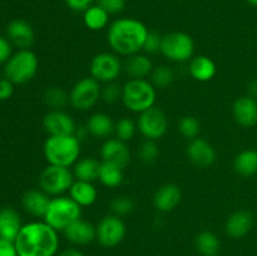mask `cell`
<instances>
[{
    "mask_svg": "<svg viewBox=\"0 0 257 256\" xmlns=\"http://www.w3.org/2000/svg\"><path fill=\"white\" fill-rule=\"evenodd\" d=\"M14 242L18 256H55L59 236L45 221H32L23 225Z\"/></svg>",
    "mask_w": 257,
    "mask_h": 256,
    "instance_id": "obj_1",
    "label": "cell"
},
{
    "mask_svg": "<svg viewBox=\"0 0 257 256\" xmlns=\"http://www.w3.org/2000/svg\"><path fill=\"white\" fill-rule=\"evenodd\" d=\"M148 28L135 18H120L109 25L107 42L117 55L131 57L143 50Z\"/></svg>",
    "mask_w": 257,
    "mask_h": 256,
    "instance_id": "obj_2",
    "label": "cell"
},
{
    "mask_svg": "<svg viewBox=\"0 0 257 256\" xmlns=\"http://www.w3.org/2000/svg\"><path fill=\"white\" fill-rule=\"evenodd\" d=\"M43 153L48 165L69 168L79 160L80 141L75 135L48 136Z\"/></svg>",
    "mask_w": 257,
    "mask_h": 256,
    "instance_id": "obj_3",
    "label": "cell"
},
{
    "mask_svg": "<svg viewBox=\"0 0 257 256\" xmlns=\"http://www.w3.org/2000/svg\"><path fill=\"white\" fill-rule=\"evenodd\" d=\"M157 92L156 87L147 79H130L122 87V102L131 112L141 114L155 107Z\"/></svg>",
    "mask_w": 257,
    "mask_h": 256,
    "instance_id": "obj_4",
    "label": "cell"
},
{
    "mask_svg": "<svg viewBox=\"0 0 257 256\" xmlns=\"http://www.w3.org/2000/svg\"><path fill=\"white\" fill-rule=\"evenodd\" d=\"M82 218V207L69 196L52 198L44 216V221L57 231H64L74 221Z\"/></svg>",
    "mask_w": 257,
    "mask_h": 256,
    "instance_id": "obj_5",
    "label": "cell"
},
{
    "mask_svg": "<svg viewBox=\"0 0 257 256\" xmlns=\"http://www.w3.org/2000/svg\"><path fill=\"white\" fill-rule=\"evenodd\" d=\"M39 60L30 49H20L14 53L4 68L5 78L14 84H25L37 75Z\"/></svg>",
    "mask_w": 257,
    "mask_h": 256,
    "instance_id": "obj_6",
    "label": "cell"
},
{
    "mask_svg": "<svg viewBox=\"0 0 257 256\" xmlns=\"http://www.w3.org/2000/svg\"><path fill=\"white\" fill-rule=\"evenodd\" d=\"M74 182V175L68 167L48 165L39 176V187L49 196H62L69 191Z\"/></svg>",
    "mask_w": 257,
    "mask_h": 256,
    "instance_id": "obj_7",
    "label": "cell"
},
{
    "mask_svg": "<svg viewBox=\"0 0 257 256\" xmlns=\"http://www.w3.org/2000/svg\"><path fill=\"white\" fill-rule=\"evenodd\" d=\"M195 52V43L188 34L182 32H173L162 37L161 53L170 62L185 63L192 58Z\"/></svg>",
    "mask_w": 257,
    "mask_h": 256,
    "instance_id": "obj_8",
    "label": "cell"
},
{
    "mask_svg": "<svg viewBox=\"0 0 257 256\" xmlns=\"http://www.w3.org/2000/svg\"><path fill=\"white\" fill-rule=\"evenodd\" d=\"M102 95V87L100 83L97 82L94 78L85 77L78 80L73 85L69 93V103L74 109L89 110L94 107L100 99Z\"/></svg>",
    "mask_w": 257,
    "mask_h": 256,
    "instance_id": "obj_9",
    "label": "cell"
},
{
    "mask_svg": "<svg viewBox=\"0 0 257 256\" xmlns=\"http://www.w3.org/2000/svg\"><path fill=\"white\" fill-rule=\"evenodd\" d=\"M123 65L117 54L109 52L98 53L89 64L90 77L99 83H112L119 78Z\"/></svg>",
    "mask_w": 257,
    "mask_h": 256,
    "instance_id": "obj_10",
    "label": "cell"
},
{
    "mask_svg": "<svg viewBox=\"0 0 257 256\" xmlns=\"http://www.w3.org/2000/svg\"><path fill=\"white\" fill-rule=\"evenodd\" d=\"M137 128L146 140L157 141L167 133L168 118L161 108L152 107L140 114Z\"/></svg>",
    "mask_w": 257,
    "mask_h": 256,
    "instance_id": "obj_11",
    "label": "cell"
},
{
    "mask_svg": "<svg viewBox=\"0 0 257 256\" xmlns=\"http://www.w3.org/2000/svg\"><path fill=\"white\" fill-rule=\"evenodd\" d=\"M97 241L104 247H114L125 237L127 227L122 218L117 215H107L97 226Z\"/></svg>",
    "mask_w": 257,
    "mask_h": 256,
    "instance_id": "obj_12",
    "label": "cell"
},
{
    "mask_svg": "<svg viewBox=\"0 0 257 256\" xmlns=\"http://www.w3.org/2000/svg\"><path fill=\"white\" fill-rule=\"evenodd\" d=\"M43 127L49 136H69L77 131L73 117L64 110H49L43 118Z\"/></svg>",
    "mask_w": 257,
    "mask_h": 256,
    "instance_id": "obj_13",
    "label": "cell"
},
{
    "mask_svg": "<svg viewBox=\"0 0 257 256\" xmlns=\"http://www.w3.org/2000/svg\"><path fill=\"white\" fill-rule=\"evenodd\" d=\"M186 155L195 166L201 168L210 167L216 161V151L210 142L203 138L191 140L186 147Z\"/></svg>",
    "mask_w": 257,
    "mask_h": 256,
    "instance_id": "obj_14",
    "label": "cell"
},
{
    "mask_svg": "<svg viewBox=\"0 0 257 256\" xmlns=\"http://www.w3.org/2000/svg\"><path fill=\"white\" fill-rule=\"evenodd\" d=\"M103 162H109L124 170L131 162V151L125 142L118 138H108L100 148Z\"/></svg>",
    "mask_w": 257,
    "mask_h": 256,
    "instance_id": "obj_15",
    "label": "cell"
},
{
    "mask_svg": "<svg viewBox=\"0 0 257 256\" xmlns=\"http://www.w3.org/2000/svg\"><path fill=\"white\" fill-rule=\"evenodd\" d=\"M63 233H64L65 238L74 245H88V243L97 240L95 226L88 221L83 220V218L74 221L72 225H69L63 231Z\"/></svg>",
    "mask_w": 257,
    "mask_h": 256,
    "instance_id": "obj_16",
    "label": "cell"
},
{
    "mask_svg": "<svg viewBox=\"0 0 257 256\" xmlns=\"http://www.w3.org/2000/svg\"><path fill=\"white\" fill-rule=\"evenodd\" d=\"M232 114L236 122L242 127H253L257 124V100L256 98L245 95L235 100Z\"/></svg>",
    "mask_w": 257,
    "mask_h": 256,
    "instance_id": "obj_17",
    "label": "cell"
},
{
    "mask_svg": "<svg viewBox=\"0 0 257 256\" xmlns=\"http://www.w3.org/2000/svg\"><path fill=\"white\" fill-rule=\"evenodd\" d=\"M181 200H182L181 188L175 183H166L156 191L153 205L160 212H171L180 205Z\"/></svg>",
    "mask_w": 257,
    "mask_h": 256,
    "instance_id": "obj_18",
    "label": "cell"
},
{
    "mask_svg": "<svg viewBox=\"0 0 257 256\" xmlns=\"http://www.w3.org/2000/svg\"><path fill=\"white\" fill-rule=\"evenodd\" d=\"M8 37L20 49H29L35 39L32 25L23 19H15L8 25Z\"/></svg>",
    "mask_w": 257,
    "mask_h": 256,
    "instance_id": "obj_19",
    "label": "cell"
},
{
    "mask_svg": "<svg viewBox=\"0 0 257 256\" xmlns=\"http://www.w3.org/2000/svg\"><path fill=\"white\" fill-rule=\"evenodd\" d=\"M52 198L42 190H29L23 195L22 205L28 213L34 217L44 218Z\"/></svg>",
    "mask_w": 257,
    "mask_h": 256,
    "instance_id": "obj_20",
    "label": "cell"
},
{
    "mask_svg": "<svg viewBox=\"0 0 257 256\" xmlns=\"http://www.w3.org/2000/svg\"><path fill=\"white\" fill-rule=\"evenodd\" d=\"M253 225L252 215L247 211H236L232 215L228 216L226 221L225 230L230 237L232 238H241L245 237L251 231Z\"/></svg>",
    "mask_w": 257,
    "mask_h": 256,
    "instance_id": "obj_21",
    "label": "cell"
},
{
    "mask_svg": "<svg viewBox=\"0 0 257 256\" xmlns=\"http://www.w3.org/2000/svg\"><path fill=\"white\" fill-rule=\"evenodd\" d=\"M22 227V218L14 208L5 207L0 210V237L15 241Z\"/></svg>",
    "mask_w": 257,
    "mask_h": 256,
    "instance_id": "obj_22",
    "label": "cell"
},
{
    "mask_svg": "<svg viewBox=\"0 0 257 256\" xmlns=\"http://www.w3.org/2000/svg\"><path fill=\"white\" fill-rule=\"evenodd\" d=\"M69 197L80 207H88L97 201L98 191L93 182L77 180L69 188Z\"/></svg>",
    "mask_w": 257,
    "mask_h": 256,
    "instance_id": "obj_23",
    "label": "cell"
},
{
    "mask_svg": "<svg viewBox=\"0 0 257 256\" xmlns=\"http://www.w3.org/2000/svg\"><path fill=\"white\" fill-rule=\"evenodd\" d=\"M123 69L125 70L131 79H146L153 70V64L147 55L133 54L127 57Z\"/></svg>",
    "mask_w": 257,
    "mask_h": 256,
    "instance_id": "obj_24",
    "label": "cell"
},
{
    "mask_svg": "<svg viewBox=\"0 0 257 256\" xmlns=\"http://www.w3.org/2000/svg\"><path fill=\"white\" fill-rule=\"evenodd\" d=\"M190 74L198 82H210L216 75V64L207 55H197L190 62Z\"/></svg>",
    "mask_w": 257,
    "mask_h": 256,
    "instance_id": "obj_25",
    "label": "cell"
},
{
    "mask_svg": "<svg viewBox=\"0 0 257 256\" xmlns=\"http://www.w3.org/2000/svg\"><path fill=\"white\" fill-rule=\"evenodd\" d=\"M114 125L112 117L107 113L98 112L89 117L87 122V131L90 136L97 138H107L114 133Z\"/></svg>",
    "mask_w": 257,
    "mask_h": 256,
    "instance_id": "obj_26",
    "label": "cell"
},
{
    "mask_svg": "<svg viewBox=\"0 0 257 256\" xmlns=\"http://www.w3.org/2000/svg\"><path fill=\"white\" fill-rule=\"evenodd\" d=\"M100 165H102V162L93 157L80 158L73 166V175L79 181L94 182L99 177Z\"/></svg>",
    "mask_w": 257,
    "mask_h": 256,
    "instance_id": "obj_27",
    "label": "cell"
},
{
    "mask_svg": "<svg viewBox=\"0 0 257 256\" xmlns=\"http://www.w3.org/2000/svg\"><path fill=\"white\" fill-rule=\"evenodd\" d=\"M236 172L245 177H250L257 173V151L245 150L238 153L233 161Z\"/></svg>",
    "mask_w": 257,
    "mask_h": 256,
    "instance_id": "obj_28",
    "label": "cell"
},
{
    "mask_svg": "<svg viewBox=\"0 0 257 256\" xmlns=\"http://www.w3.org/2000/svg\"><path fill=\"white\" fill-rule=\"evenodd\" d=\"M196 248L202 256H217L220 252L221 242L217 235L211 231H202L196 236Z\"/></svg>",
    "mask_w": 257,
    "mask_h": 256,
    "instance_id": "obj_29",
    "label": "cell"
},
{
    "mask_svg": "<svg viewBox=\"0 0 257 256\" xmlns=\"http://www.w3.org/2000/svg\"><path fill=\"white\" fill-rule=\"evenodd\" d=\"M83 22L85 27L93 32L104 29L109 23V14L99 5H92L83 14Z\"/></svg>",
    "mask_w": 257,
    "mask_h": 256,
    "instance_id": "obj_30",
    "label": "cell"
},
{
    "mask_svg": "<svg viewBox=\"0 0 257 256\" xmlns=\"http://www.w3.org/2000/svg\"><path fill=\"white\" fill-rule=\"evenodd\" d=\"M123 177H124L123 176V168H120L117 165H113V163L103 162L102 161L98 180L102 182L103 186L109 188L118 187L119 185H122Z\"/></svg>",
    "mask_w": 257,
    "mask_h": 256,
    "instance_id": "obj_31",
    "label": "cell"
},
{
    "mask_svg": "<svg viewBox=\"0 0 257 256\" xmlns=\"http://www.w3.org/2000/svg\"><path fill=\"white\" fill-rule=\"evenodd\" d=\"M43 102L49 110H63L69 103V94L60 87H48L43 93Z\"/></svg>",
    "mask_w": 257,
    "mask_h": 256,
    "instance_id": "obj_32",
    "label": "cell"
},
{
    "mask_svg": "<svg viewBox=\"0 0 257 256\" xmlns=\"http://www.w3.org/2000/svg\"><path fill=\"white\" fill-rule=\"evenodd\" d=\"M173 78L175 75H173L172 69L167 65H158V67L153 68L152 73H151V83L160 89L167 88L173 82Z\"/></svg>",
    "mask_w": 257,
    "mask_h": 256,
    "instance_id": "obj_33",
    "label": "cell"
},
{
    "mask_svg": "<svg viewBox=\"0 0 257 256\" xmlns=\"http://www.w3.org/2000/svg\"><path fill=\"white\" fill-rule=\"evenodd\" d=\"M178 131L188 141L195 140V138H197L200 136L201 132L200 120L196 117H192V115L182 117L180 122H178Z\"/></svg>",
    "mask_w": 257,
    "mask_h": 256,
    "instance_id": "obj_34",
    "label": "cell"
},
{
    "mask_svg": "<svg viewBox=\"0 0 257 256\" xmlns=\"http://www.w3.org/2000/svg\"><path fill=\"white\" fill-rule=\"evenodd\" d=\"M136 130H137V125L131 118H120L114 125L115 138L123 141V142H128L135 137Z\"/></svg>",
    "mask_w": 257,
    "mask_h": 256,
    "instance_id": "obj_35",
    "label": "cell"
},
{
    "mask_svg": "<svg viewBox=\"0 0 257 256\" xmlns=\"http://www.w3.org/2000/svg\"><path fill=\"white\" fill-rule=\"evenodd\" d=\"M133 210H135V202L128 196H119L110 202V211L113 215H117L119 217L128 215Z\"/></svg>",
    "mask_w": 257,
    "mask_h": 256,
    "instance_id": "obj_36",
    "label": "cell"
},
{
    "mask_svg": "<svg viewBox=\"0 0 257 256\" xmlns=\"http://www.w3.org/2000/svg\"><path fill=\"white\" fill-rule=\"evenodd\" d=\"M158 155H160V148H158L156 141L146 140L138 150V156H140L141 161L145 163L155 162Z\"/></svg>",
    "mask_w": 257,
    "mask_h": 256,
    "instance_id": "obj_37",
    "label": "cell"
},
{
    "mask_svg": "<svg viewBox=\"0 0 257 256\" xmlns=\"http://www.w3.org/2000/svg\"><path fill=\"white\" fill-rule=\"evenodd\" d=\"M103 100L105 103H109V104H113V103L117 102L119 98H122V87L117 84V83H107L104 87L102 88V95H100Z\"/></svg>",
    "mask_w": 257,
    "mask_h": 256,
    "instance_id": "obj_38",
    "label": "cell"
},
{
    "mask_svg": "<svg viewBox=\"0 0 257 256\" xmlns=\"http://www.w3.org/2000/svg\"><path fill=\"white\" fill-rule=\"evenodd\" d=\"M161 44H162V37H160V34L157 33L150 32L146 38L143 50L150 54H155V53L161 52Z\"/></svg>",
    "mask_w": 257,
    "mask_h": 256,
    "instance_id": "obj_39",
    "label": "cell"
},
{
    "mask_svg": "<svg viewBox=\"0 0 257 256\" xmlns=\"http://www.w3.org/2000/svg\"><path fill=\"white\" fill-rule=\"evenodd\" d=\"M97 4L108 14H118L125 7V0H97Z\"/></svg>",
    "mask_w": 257,
    "mask_h": 256,
    "instance_id": "obj_40",
    "label": "cell"
},
{
    "mask_svg": "<svg viewBox=\"0 0 257 256\" xmlns=\"http://www.w3.org/2000/svg\"><path fill=\"white\" fill-rule=\"evenodd\" d=\"M12 44L4 37H0V63H7L12 58Z\"/></svg>",
    "mask_w": 257,
    "mask_h": 256,
    "instance_id": "obj_41",
    "label": "cell"
},
{
    "mask_svg": "<svg viewBox=\"0 0 257 256\" xmlns=\"http://www.w3.org/2000/svg\"><path fill=\"white\" fill-rule=\"evenodd\" d=\"M0 256H18L14 241H9L0 237Z\"/></svg>",
    "mask_w": 257,
    "mask_h": 256,
    "instance_id": "obj_42",
    "label": "cell"
},
{
    "mask_svg": "<svg viewBox=\"0 0 257 256\" xmlns=\"http://www.w3.org/2000/svg\"><path fill=\"white\" fill-rule=\"evenodd\" d=\"M13 93H14V83H12L7 78L0 79V100L9 99Z\"/></svg>",
    "mask_w": 257,
    "mask_h": 256,
    "instance_id": "obj_43",
    "label": "cell"
},
{
    "mask_svg": "<svg viewBox=\"0 0 257 256\" xmlns=\"http://www.w3.org/2000/svg\"><path fill=\"white\" fill-rule=\"evenodd\" d=\"M93 0H65L68 8L74 12H85L89 7H92Z\"/></svg>",
    "mask_w": 257,
    "mask_h": 256,
    "instance_id": "obj_44",
    "label": "cell"
},
{
    "mask_svg": "<svg viewBox=\"0 0 257 256\" xmlns=\"http://www.w3.org/2000/svg\"><path fill=\"white\" fill-rule=\"evenodd\" d=\"M58 256H84L83 252H80L79 250H75V248H67V250L62 251Z\"/></svg>",
    "mask_w": 257,
    "mask_h": 256,
    "instance_id": "obj_45",
    "label": "cell"
},
{
    "mask_svg": "<svg viewBox=\"0 0 257 256\" xmlns=\"http://www.w3.org/2000/svg\"><path fill=\"white\" fill-rule=\"evenodd\" d=\"M248 93H250V97L252 98L257 97V79L248 84Z\"/></svg>",
    "mask_w": 257,
    "mask_h": 256,
    "instance_id": "obj_46",
    "label": "cell"
},
{
    "mask_svg": "<svg viewBox=\"0 0 257 256\" xmlns=\"http://www.w3.org/2000/svg\"><path fill=\"white\" fill-rule=\"evenodd\" d=\"M248 3H250V4H252V5H256L257 7V0H247Z\"/></svg>",
    "mask_w": 257,
    "mask_h": 256,
    "instance_id": "obj_47",
    "label": "cell"
}]
</instances>
